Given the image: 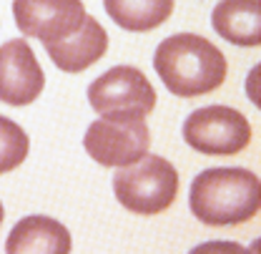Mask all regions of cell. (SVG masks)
<instances>
[{"instance_id":"obj_1","label":"cell","mask_w":261,"mask_h":254,"mask_svg":"<svg viewBox=\"0 0 261 254\" xmlns=\"http://www.w3.org/2000/svg\"><path fill=\"white\" fill-rule=\"evenodd\" d=\"M153 68L163 86L178 98H196L216 91L226 81V56L203 35L176 33L159 43Z\"/></svg>"},{"instance_id":"obj_2","label":"cell","mask_w":261,"mask_h":254,"mask_svg":"<svg viewBox=\"0 0 261 254\" xmlns=\"http://www.w3.org/2000/svg\"><path fill=\"white\" fill-rule=\"evenodd\" d=\"M189 206L208 226L251 222L261 209V181L249 169H206L191 181Z\"/></svg>"},{"instance_id":"obj_3","label":"cell","mask_w":261,"mask_h":254,"mask_svg":"<svg viewBox=\"0 0 261 254\" xmlns=\"http://www.w3.org/2000/svg\"><path fill=\"white\" fill-rule=\"evenodd\" d=\"M113 194L123 209L141 217L166 212L178 194V171L163 156L146 154L128 166H118L113 176Z\"/></svg>"},{"instance_id":"obj_4","label":"cell","mask_w":261,"mask_h":254,"mask_svg":"<svg viewBox=\"0 0 261 254\" xmlns=\"http://www.w3.org/2000/svg\"><path fill=\"white\" fill-rule=\"evenodd\" d=\"M83 146L100 166H128L151 149V131L141 111H111L93 121Z\"/></svg>"},{"instance_id":"obj_5","label":"cell","mask_w":261,"mask_h":254,"mask_svg":"<svg viewBox=\"0 0 261 254\" xmlns=\"http://www.w3.org/2000/svg\"><path fill=\"white\" fill-rule=\"evenodd\" d=\"M184 138L198 154L233 156L251 144V124L231 106H206L184 121Z\"/></svg>"},{"instance_id":"obj_6","label":"cell","mask_w":261,"mask_h":254,"mask_svg":"<svg viewBox=\"0 0 261 254\" xmlns=\"http://www.w3.org/2000/svg\"><path fill=\"white\" fill-rule=\"evenodd\" d=\"M88 101L96 113L141 111L143 116H148L156 108V91L138 68L113 65L88 86Z\"/></svg>"},{"instance_id":"obj_7","label":"cell","mask_w":261,"mask_h":254,"mask_svg":"<svg viewBox=\"0 0 261 254\" xmlns=\"http://www.w3.org/2000/svg\"><path fill=\"white\" fill-rule=\"evenodd\" d=\"M15 26L23 35L48 40H63L86 20L83 0H13Z\"/></svg>"},{"instance_id":"obj_8","label":"cell","mask_w":261,"mask_h":254,"mask_svg":"<svg viewBox=\"0 0 261 254\" xmlns=\"http://www.w3.org/2000/svg\"><path fill=\"white\" fill-rule=\"evenodd\" d=\"M45 88V73L23 38L0 45V101L8 106H28Z\"/></svg>"},{"instance_id":"obj_9","label":"cell","mask_w":261,"mask_h":254,"mask_svg":"<svg viewBox=\"0 0 261 254\" xmlns=\"http://www.w3.org/2000/svg\"><path fill=\"white\" fill-rule=\"evenodd\" d=\"M50 61L65 73H83L86 68L98 63L108 51V33L93 15H86L83 26L63 40L43 43Z\"/></svg>"},{"instance_id":"obj_10","label":"cell","mask_w":261,"mask_h":254,"mask_svg":"<svg viewBox=\"0 0 261 254\" xmlns=\"http://www.w3.org/2000/svg\"><path fill=\"white\" fill-rule=\"evenodd\" d=\"M73 249L70 232L65 224L50 217H25L8 234V254H68Z\"/></svg>"},{"instance_id":"obj_11","label":"cell","mask_w":261,"mask_h":254,"mask_svg":"<svg viewBox=\"0 0 261 254\" xmlns=\"http://www.w3.org/2000/svg\"><path fill=\"white\" fill-rule=\"evenodd\" d=\"M214 31L233 45L261 43V0H221L211 13Z\"/></svg>"},{"instance_id":"obj_12","label":"cell","mask_w":261,"mask_h":254,"mask_svg":"<svg viewBox=\"0 0 261 254\" xmlns=\"http://www.w3.org/2000/svg\"><path fill=\"white\" fill-rule=\"evenodd\" d=\"M103 8L118 28L146 33L171 18L173 0H103Z\"/></svg>"},{"instance_id":"obj_13","label":"cell","mask_w":261,"mask_h":254,"mask_svg":"<svg viewBox=\"0 0 261 254\" xmlns=\"http://www.w3.org/2000/svg\"><path fill=\"white\" fill-rule=\"evenodd\" d=\"M31 138L15 121L0 116V174H8L18 169L28 159Z\"/></svg>"},{"instance_id":"obj_14","label":"cell","mask_w":261,"mask_h":254,"mask_svg":"<svg viewBox=\"0 0 261 254\" xmlns=\"http://www.w3.org/2000/svg\"><path fill=\"white\" fill-rule=\"evenodd\" d=\"M3 217H5V209H3V204H0V224H3Z\"/></svg>"}]
</instances>
